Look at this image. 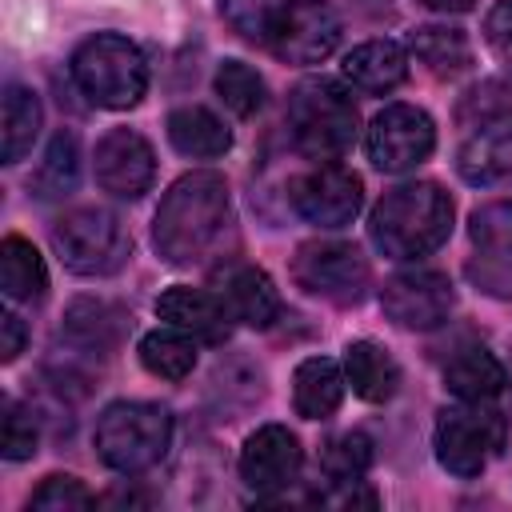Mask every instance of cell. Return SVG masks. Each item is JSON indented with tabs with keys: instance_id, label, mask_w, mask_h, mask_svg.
<instances>
[{
	"instance_id": "1",
	"label": "cell",
	"mask_w": 512,
	"mask_h": 512,
	"mask_svg": "<svg viewBox=\"0 0 512 512\" xmlns=\"http://www.w3.org/2000/svg\"><path fill=\"white\" fill-rule=\"evenodd\" d=\"M232 244V196L216 172H184L152 216V248L176 268L224 260Z\"/></svg>"
},
{
	"instance_id": "2",
	"label": "cell",
	"mask_w": 512,
	"mask_h": 512,
	"mask_svg": "<svg viewBox=\"0 0 512 512\" xmlns=\"http://www.w3.org/2000/svg\"><path fill=\"white\" fill-rule=\"evenodd\" d=\"M368 236L388 260H420L452 236V196L432 180L396 184L376 200Z\"/></svg>"
},
{
	"instance_id": "3",
	"label": "cell",
	"mask_w": 512,
	"mask_h": 512,
	"mask_svg": "<svg viewBox=\"0 0 512 512\" xmlns=\"http://www.w3.org/2000/svg\"><path fill=\"white\" fill-rule=\"evenodd\" d=\"M456 172L476 188H512V92L476 84L456 108Z\"/></svg>"
},
{
	"instance_id": "4",
	"label": "cell",
	"mask_w": 512,
	"mask_h": 512,
	"mask_svg": "<svg viewBox=\"0 0 512 512\" xmlns=\"http://www.w3.org/2000/svg\"><path fill=\"white\" fill-rule=\"evenodd\" d=\"M172 412L152 400H116L100 412L92 444L104 468L120 476L148 472L172 448Z\"/></svg>"
},
{
	"instance_id": "5",
	"label": "cell",
	"mask_w": 512,
	"mask_h": 512,
	"mask_svg": "<svg viewBox=\"0 0 512 512\" xmlns=\"http://www.w3.org/2000/svg\"><path fill=\"white\" fill-rule=\"evenodd\" d=\"M68 72L80 96H88L96 108L124 112V108H136L148 92V60L120 32H96L80 40Z\"/></svg>"
},
{
	"instance_id": "6",
	"label": "cell",
	"mask_w": 512,
	"mask_h": 512,
	"mask_svg": "<svg viewBox=\"0 0 512 512\" xmlns=\"http://www.w3.org/2000/svg\"><path fill=\"white\" fill-rule=\"evenodd\" d=\"M288 132L308 160L316 164L340 160L360 132L356 100L336 80H324V76L304 80L288 92Z\"/></svg>"
},
{
	"instance_id": "7",
	"label": "cell",
	"mask_w": 512,
	"mask_h": 512,
	"mask_svg": "<svg viewBox=\"0 0 512 512\" xmlns=\"http://www.w3.org/2000/svg\"><path fill=\"white\" fill-rule=\"evenodd\" d=\"M508 444V420L496 400H456L440 408L432 428V448L444 472L472 480L480 476Z\"/></svg>"
},
{
	"instance_id": "8",
	"label": "cell",
	"mask_w": 512,
	"mask_h": 512,
	"mask_svg": "<svg viewBox=\"0 0 512 512\" xmlns=\"http://www.w3.org/2000/svg\"><path fill=\"white\" fill-rule=\"evenodd\" d=\"M52 248L76 276H112L132 260V232L112 208H72L52 224Z\"/></svg>"
},
{
	"instance_id": "9",
	"label": "cell",
	"mask_w": 512,
	"mask_h": 512,
	"mask_svg": "<svg viewBox=\"0 0 512 512\" xmlns=\"http://www.w3.org/2000/svg\"><path fill=\"white\" fill-rule=\"evenodd\" d=\"M340 16L328 0H276L264 48L284 64H320L340 44Z\"/></svg>"
},
{
	"instance_id": "10",
	"label": "cell",
	"mask_w": 512,
	"mask_h": 512,
	"mask_svg": "<svg viewBox=\"0 0 512 512\" xmlns=\"http://www.w3.org/2000/svg\"><path fill=\"white\" fill-rule=\"evenodd\" d=\"M292 280L328 304H360L372 284V268L360 248L344 240H308L292 256Z\"/></svg>"
},
{
	"instance_id": "11",
	"label": "cell",
	"mask_w": 512,
	"mask_h": 512,
	"mask_svg": "<svg viewBox=\"0 0 512 512\" xmlns=\"http://www.w3.org/2000/svg\"><path fill=\"white\" fill-rule=\"evenodd\" d=\"M288 204L316 228H348L364 208V184L352 168L324 160L288 180Z\"/></svg>"
},
{
	"instance_id": "12",
	"label": "cell",
	"mask_w": 512,
	"mask_h": 512,
	"mask_svg": "<svg viewBox=\"0 0 512 512\" xmlns=\"http://www.w3.org/2000/svg\"><path fill=\"white\" fill-rule=\"evenodd\" d=\"M468 280L492 300H512V200L480 204L468 216Z\"/></svg>"
},
{
	"instance_id": "13",
	"label": "cell",
	"mask_w": 512,
	"mask_h": 512,
	"mask_svg": "<svg viewBox=\"0 0 512 512\" xmlns=\"http://www.w3.org/2000/svg\"><path fill=\"white\" fill-rule=\"evenodd\" d=\"M364 148L380 172L400 176V172L420 168L436 152V124L416 104H388L372 116Z\"/></svg>"
},
{
	"instance_id": "14",
	"label": "cell",
	"mask_w": 512,
	"mask_h": 512,
	"mask_svg": "<svg viewBox=\"0 0 512 512\" xmlns=\"http://www.w3.org/2000/svg\"><path fill=\"white\" fill-rule=\"evenodd\" d=\"M380 308L404 332H432L452 316L456 292H452V280L436 268H404L384 280Z\"/></svg>"
},
{
	"instance_id": "15",
	"label": "cell",
	"mask_w": 512,
	"mask_h": 512,
	"mask_svg": "<svg viewBox=\"0 0 512 512\" xmlns=\"http://www.w3.org/2000/svg\"><path fill=\"white\" fill-rule=\"evenodd\" d=\"M300 468L304 448L296 432H288L284 424H260L256 432H248L240 448V480L248 492H256V500H276L280 492H288L300 480Z\"/></svg>"
},
{
	"instance_id": "16",
	"label": "cell",
	"mask_w": 512,
	"mask_h": 512,
	"mask_svg": "<svg viewBox=\"0 0 512 512\" xmlns=\"http://www.w3.org/2000/svg\"><path fill=\"white\" fill-rule=\"evenodd\" d=\"M96 184L116 200H140L156 180V152L132 128H112L100 136L92 156Z\"/></svg>"
},
{
	"instance_id": "17",
	"label": "cell",
	"mask_w": 512,
	"mask_h": 512,
	"mask_svg": "<svg viewBox=\"0 0 512 512\" xmlns=\"http://www.w3.org/2000/svg\"><path fill=\"white\" fill-rule=\"evenodd\" d=\"M156 316L180 332H188L196 344H224L232 332V312L220 300V292L208 288H188V284H172L168 292H160L156 300Z\"/></svg>"
},
{
	"instance_id": "18",
	"label": "cell",
	"mask_w": 512,
	"mask_h": 512,
	"mask_svg": "<svg viewBox=\"0 0 512 512\" xmlns=\"http://www.w3.org/2000/svg\"><path fill=\"white\" fill-rule=\"evenodd\" d=\"M216 292L228 304V312H232L236 324L272 328L276 316H280V292H276L272 276L264 268H256V264H244V260L224 264L216 272Z\"/></svg>"
},
{
	"instance_id": "19",
	"label": "cell",
	"mask_w": 512,
	"mask_h": 512,
	"mask_svg": "<svg viewBox=\"0 0 512 512\" xmlns=\"http://www.w3.org/2000/svg\"><path fill=\"white\" fill-rule=\"evenodd\" d=\"M444 388L456 400H500L508 392V368L480 340H460L440 364Z\"/></svg>"
},
{
	"instance_id": "20",
	"label": "cell",
	"mask_w": 512,
	"mask_h": 512,
	"mask_svg": "<svg viewBox=\"0 0 512 512\" xmlns=\"http://www.w3.org/2000/svg\"><path fill=\"white\" fill-rule=\"evenodd\" d=\"M340 76L360 92L384 96L408 80V48L396 40H364L344 56Z\"/></svg>"
},
{
	"instance_id": "21",
	"label": "cell",
	"mask_w": 512,
	"mask_h": 512,
	"mask_svg": "<svg viewBox=\"0 0 512 512\" xmlns=\"http://www.w3.org/2000/svg\"><path fill=\"white\" fill-rule=\"evenodd\" d=\"M164 128H168V144L180 156H192V160H216V156H224L232 148L228 124L212 108H200V104L172 108Z\"/></svg>"
},
{
	"instance_id": "22",
	"label": "cell",
	"mask_w": 512,
	"mask_h": 512,
	"mask_svg": "<svg viewBox=\"0 0 512 512\" xmlns=\"http://www.w3.org/2000/svg\"><path fill=\"white\" fill-rule=\"evenodd\" d=\"M344 376H348L352 392L368 404H384L400 392V364L376 340H352L344 348Z\"/></svg>"
},
{
	"instance_id": "23",
	"label": "cell",
	"mask_w": 512,
	"mask_h": 512,
	"mask_svg": "<svg viewBox=\"0 0 512 512\" xmlns=\"http://www.w3.org/2000/svg\"><path fill=\"white\" fill-rule=\"evenodd\" d=\"M344 368L328 356H308L292 372V404L304 420H328L344 400Z\"/></svg>"
},
{
	"instance_id": "24",
	"label": "cell",
	"mask_w": 512,
	"mask_h": 512,
	"mask_svg": "<svg viewBox=\"0 0 512 512\" xmlns=\"http://www.w3.org/2000/svg\"><path fill=\"white\" fill-rule=\"evenodd\" d=\"M408 56H416L432 76L456 80L472 68V44L460 28L448 24H424L408 36Z\"/></svg>"
},
{
	"instance_id": "25",
	"label": "cell",
	"mask_w": 512,
	"mask_h": 512,
	"mask_svg": "<svg viewBox=\"0 0 512 512\" xmlns=\"http://www.w3.org/2000/svg\"><path fill=\"white\" fill-rule=\"evenodd\" d=\"M76 184H80V140L68 128H60L52 132L40 164L32 168L28 192L36 200H64L68 192H76Z\"/></svg>"
},
{
	"instance_id": "26",
	"label": "cell",
	"mask_w": 512,
	"mask_h": 512,
	"mask_svg": "<svg viewBox=\"0 0 512 512\" xmlns=\"http://www.w3.org/2000/svg\"><path fill=\"white\" fill-rule=\"evenodd\" d=\"M0 284H4L8 300H20V304L44 300L48 268H44V256L32 248V240H24L16 232L0 240Z\"/></svg>"
},
{
	"instance_id": "27",
	"label": "cell",
	"mask_w": 512,
	"mask_h": 512,
	"mask_svg": "<svg viewBox=\"0 0 512 512\" xmlns=\"http://www.w3.org/2000/svg\"><path fill=\"white\" fill-rule=\"evenodd\" d=\"M40 120H44V112H40L36 92L24 84H8L4 112H0V124H4L0 128V160L4 164H20L32 152V144L40 136Z\"/></svg>"
},
{
	"instance_id": "28",
	"label": "cell",
	"mask_w": 512,
	"mask_h": 512,
	"mask_svg": "<svg viewBox=\"0 0 512 512\" xmlns=\"http://www.w3.org/2000/svg\"><path fill=\"white\" fill-rule=\"evenodd\" d=\"M136 356H140V364L152 376H160V380H184L196 368V340L188 332L164 324V328H152V332L140 336Z\"/></svg>"
},
{
	"instance_id": "29",
	"label": "cell",
	"mask_w": 512,
	"mask_h": 512,
	"mask_svg": "<svg viewBox=\"0 0 512 512\" xmlns=\"http://www.w3.org/2000/svg\"><path fill=\"white\" fill-rule=\"evenodd\" d=\"M64 336L84 352H104L120 340V312L104 300H76L64 312Z\"/></svg>"
},
{
	"instance_id": "30",
	"label": "cell",
	"mask_w": 512,
	"mask_h": 512,
	"mask_svg": "<svg viewBox=\"0 0 512 512\" xmlns=\"http://www.w3.org/2000/svg\"><path fill=\"white\" fill-rule=\"evenodd\" d=\"M216 96L224 100V108L232 112V116H256L260 108H264V96H268V88H264V76L252 68V64H244V60H224L220 68H216Z\"/></svg>"
},
{
	"instance_id": "31",
	"label": "cell",
	"mask_w": 512,
	"mask_h": 512,
	"mask_svg": "<svg viewBox=\"0 0 512 512\" xmlns=\"http://www.w3.org/2000/svg\"><path fill=\"white\" fill-rule=\"evenodd\" d=\"M372 464V440L364 432H336L320 448V468L328 480H360Z\"/></svg>"
},
{
	"instance_id": "32",
	"label": "cell",
	"mask_w": 512,
	"mask_h": 512,
	"mask_svg": "<svg viewBox=\"0 0 512 512\" xmlns=\"http://www.w3.org/2000/svg\"><path fill=\"white\" fill-rule=\"evenodd\" d=\"M36 444H40V428H36L32 408L8 396L4 400V420H0V456L20 464V460H32Z\"/></svg>"
},
{
	"instance_id": "33",
	"label": "cell",
	"mask_w": 512,
	"mask_h": 512,
	"mask_svg": "<svg viewBox=\"0 0 512 512\" xmlns=\"http://www.w3.org/2000/svg\"><path fill=\"white\" fill-rule=\"evenodd\" d=\"M92 504H96V496L88 492V484L76 476H60V472L44 476L40 488H32V496H28V508H36V512H80Z\"/></svg>"
},
{
	"instance_id": "34",
	"label": "cell",
	"mask_w": 512,
	"mask_h": 512,
	"mask_svg": "<svg viewBox=\"0 0 512 512\" xmlns=\"http://www.w3.org/2000/svg\"><path fill=\"white\" fill-rule=\"evenodd\" d=\"M272 12H276V0H220L224 24H228L240 40L260 44V48H264V40H268Z\"/></svg>"
},
{
	"instance_id": "35",
	"label": "cell",
	"mask_w": 512,
	"mask_h": 512,
	"mask_svg": "<svg viewBox=\"0 0 512 512\" xmlns=\"http://www.w3.org/2000/svg\"><path fill=\"white\" fill-rule=\"evenodd\" d=\"M484 40L492 48V56L504 64V72L512 76V0H496L484 16Z\"/></svg>"
},
{
	"instance_id": "36",
	"label": "cell",
	"mask_w": 512,
	"mask_h": 512,
	"mask_svg": "<svg viewBox=\"0 0 512 512\" xmlns=\"http://www.w3.org/2000/svg\"><path fill=\"white\" fill-rule=\"evenodd\" d=\"M24 344H28V332H24V320L16 316V312H0V360L4 364H12L20 352H24Z\"/></svg>"
},
{
	"instance_id": "37",
	"label": "cell",
	"mask_w": 512,
	"mask_h": 512,
	"mask_svg": "<svg viewBox=\"0 0 512 512\" xmlns=\"http://www.w3.org/2000/svg\"><path fill=\"white\" fill-rule=\"evenodd\" d=\"M424 8H432V12H468L476 0H420Z\"/></svg>"
}]
</instances>
